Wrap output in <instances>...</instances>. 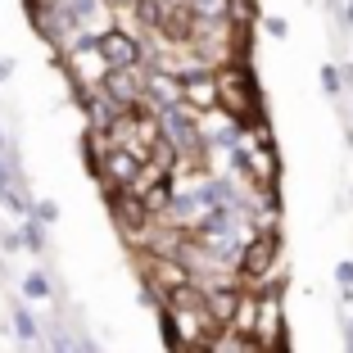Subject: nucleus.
I'll return each instance as SVG.
<instances>
[{
    "mask_svg": "<svg viewBox=\"0 0 353 353\" xmlns=\"http://www.w3.org/2000/svg\"><path fill=\"white\" fill-rule=\"evenodd\" d=\"M218 109L231 114V118H240L245 127H250V123L254 127L268 123V118H263L259 82H254V73H250V63H245V59H231V63L218 68Z\"/></svg>",
    "mask_w": 353,
    "mask_h": 353,
    "instance_id": "obj_1",
    "label": "nucleus"
},
{
    "mask_svg": "<svg viewBox=\"0 0 353 353\" xmlns=\"http://www.w3.org/2000/svg\"><path fill=\"white\" fill-rule=\"evenodd\" d=\"M276 263H281V231H259L236 259V281L245 290H259L263 281L276 272Z\"/></svg>",
    "mask_w": 353,
    "mask_h": 353,
    "instance_id": "obj_2",
    "label": "nucleus"
},
{
    "mask_svg": "<svg viewBox=\"0 0 353 353\" xmlns=\"http://www.w3.org/2000/svg\"><path fill=\"white\" fill-rule=\"evenodd\" d=\"M141 285H145V294L163 308L168 299H172L176 290H186V285H195V276H190V268L181 259H168V254H150L145 263V276H141Z\"/></svg>",
    "mask_w": 353,
    "mask_h": 353,
    "instance_id": "obj_3",
    "label": "nucleus"
},
{
    "mask_svg": "<svg viewBox=\"0 0 353 353\" xmlns=\"http://www.w3.org/2000/svg\"><path fill=\"white\" fill-rule=\"evenodd\" d=\"M104 77H109V59L100 54V46H95V41L68 46V82L77 86V95L104 86Z\"/></svg>",
    "mask_w": 353,
    "mask_h": 353,
    "instance_id": "obj_4",
    "label": "nucleus"
},
{
    "mask_svg": "<svg viewBox=\"0 0 353 353\" xmlns=\"http://www.w3.org/2000/svg\"><path fill=\"white\" fill-rule=\"evenodd\" d=\"M104 95H109L118 109H141V104H145V73H141V63H132V68H109Z\"/></svg>",
    "mask_w": 353,
    "mask_h": 353,
    "instance_id": "obj_5",
    "label": "nucleus"
},
{
    "mask_svg": "<svg viewBox=\"0 0 353 353\" xmlns=\"http://www.w3.org/2000/svg\"><path fill=\"white\" fill-rule=\"evenodd\" d=\"M95 46H100V54L109 59V68H132V63H145V46L136 41L127 28H104L100 37H95Z\"/></svg>",
    "mask_w": 353,
    "mask_h": 353,
    "instance_id": "obj_6",
    "label": "nucleus"
},
{
    "mask_svg": "<svg viewBox=\"0 0 353 353\" xmlns=\"http://www.w3.org/2000/svg\"><path fill=\"white\" fill-rule=\"evenodd\" d=\"M141 172V159L127 154V150H104V159L95 163V176H100L104 195H114V190H127Z\"/></svg>",
    "mask_w": 353,
    "mask_h": 353,
    "instance_id": "obj_7",
    "label": "nucleus"
},
{
    "mask_svg": "<svg viewBox=\"0 0 353 353\" xmlns=\"http://www.w3.org/2000/svg\"><path fill=\"white\" fill-rule=\"evenodd\" d=\"M181 104L195 109V114H218V68H195V73H186Z\"/></svg>",
    "mask_w": 353,
    "mask_h": 353,
    "instance_id": "obj_8",
    "label": "nucleus"
},
{
    "mask_svg": "<svg viewBox=\"0 0 353 353\" xmlns=\"http://www.w3.org/2000/svg\"><path fill=\"white\" fill-rule=\"evenodd\" d=\"M181 91H186V77L181 73H168V68H150L145 73V104H154L159 114L181 104Z\"/></svg>",
    "mask_w": 353,
    "mask_h": 353,
    "instance_id": "obj_9",
    "label": "nucleus"
},
{
    "mask_svg": "<svg viewBox=\"0 0 353 353\" xmlns=\"http://www.w3.org/2000/svg\"><path fill=\"white\" fill-rule=\"evenodd\" d=\"M23 294H28V299H50V281H46L41 272H32V276L23 281Z\"/></svg>",
    "mask_w": 353,
    "mask_h": 353,
    "instance_id": "obj_10",
    "label": "nucleus"
},
{
    "mask_svg": "<svg viewBox=\"0 0 353 353\" xmlns=\"http://www.w3.org/2000/svg\"><path fill=\"white\" fill-rule=\"evenodd\" d=\"M14 326H19V335H23V340H28V344L37 340V322H32V317H28V312H23V308L14 312Z\"/></svg>",
    "mask_w": 353,
    "mask_h": 353,
    "instance_id": "obj_11",
    "label": "nucleus"
},
{
    "mask_svg": "<svg viewBox=\"0 0 353 353\" xmlns=\"http://www.w3.org/2000/svg\"><path fill=\"white\" fill-rule=\"evenodd\" d=\"M23 245H28V250H41L46 240H41V227H37V222H28V227H23Z\"/></svg>",
    "mask_w": 353,
    "mask_h": 353,
    "instance_id": "obj_12",
    "label": "nucleus"
},
{
    "mask_svg": "<svg viewBox=\"0 0 353 353\" xmlns=\"http://www.w3.org/2000/svg\"><path fill=\"white\" fill-rule=\"evenodd\" d=\"M322 86H326V91H331V95H340V73H335L331 63H326V68H322Z\"/></svg>",
    "mask_w": 353,
    "mask_h": 353,
    "instance_id": "obj_13",
    "label": "nucleus"
},
{
    "mask_svg": "<svg viewBox=\"0 0 353 353\" xmlns=\"http://www.w3.org/2000/svg\"><path fill=\"white\" fill-rule=\"evenodd\" d=\"M335 276H340V285H344V290H353V259H344L340 268H335Z\"/></svg>",
    "mask_w": 353,
    "mask_h": 353,
    "instance_id": "obj_14",
    "label": "nucleus"
},
{
    "mask_svg": "<svg viewBox=\"0 0 353 353\" xmlns=\"http://www.w3.org/2000/svg\"><path fill=\"white\" fill-rule=\"evenodd\" d=\"M263 23H268L272 37H285V23H281V19H263Z\"/></svg>",
    "mask_w": 353,
    "mask_h": 353,
    "instance_id": "obj_15",
    "label": "nucleus"
},
{
    "mask_svg": "<svg viewBox=\"0 0 353 353\" xmlns=\"http://www.w3.org/2000/svg\"><path fill=\"white\" fill-rule=\"evenodd\" d=\"M10 190V172H5V159H0V195Z\"/></svg>",
    "mask_w": 353,
    "mask_h": 353,
    "instance_id": "obj_16",
    "label": "nucleus"
},
{
    "mask_svg": "<svg viewBox=\"0 0 353 353\" xmlns=\"http://www.w3.org/2000/svg\"><path fill=\"white\" fill-rule=\"evenodd\" d=\"M344 19H349V28H353V0H349V10H344Z\"/></svg>",
    "mask_w": 353,
    "mask_h": 353,
    "instance_id": "obj_17",
    "label": "nucleus"
},
{
    "mask_svg": "<svg viewBox=\"0 0 353 353\" xmlns=\"http://www.w3.org/2000/svg\"><path fill=\"white\" fill-rule=\"evenodd\" d=\"M349 353H353V326H349Z\"/></svg>",
    "mask_w": 353,
    "mask_h": 353,
    "instance_id": "obj_18",
    "label": "nucleus"
},
{
    "mask_svg": "<svg viewBox=\"0 0 353 353\" xmlns=\"http://www.w3.org/2000/svg\"><path fill=\"white\" fill-rule=\"evenodd\" d=\"M0 150H5V132H0Z\"/></svg>",
    "mask_w": 353,
    "mask_h": 353,
    "instance_id": "obj_19",
    "label": "nucleus"
}]
</instances>
